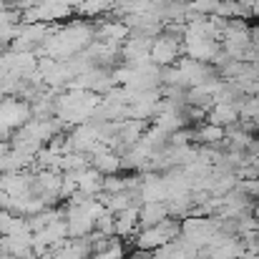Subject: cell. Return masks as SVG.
<instances>
[{
  "label": "cell",
  "mask_w": 259,
  "mask_h": 259,
  "mask_svg": "<svg viewBox=\"0 0 259 259\" xmlns=\"http://www.w3.org/2000/svg\"><path fill=\"white\" fill-rule=\"evenodd\" d=\"M166 214V209H161V204H151L149 209H144V222H146V227H154V222H159L161 217Z\"/></svg>",
  "instance_id": "cell-2"
},
{
  "label": "cell",
  "mask_w": 259,
  "mask_h": 259,
  "mask_svg": "<svg viewBox=\"0 0 259 259\" xmlns=\"http://www.w3.org/2000/svg\"><path fill=\"white\" fill-rule=\"evenodd\" d=\"M93 164H96V169H98V171H108V174H111V171H116V166H118V159H113V156H106V154H98Z\"/></svg>",
  "instance_id": "cell-3"
},
{
  "label": "cell",
  "mask_w": 259,
  "mask_h": 259,
  "mask_svg": "<svg viewBox=\"0 0 259 259\" xmlns=\"http://www.w3.org/2000/svg\"><path fill=\"white\" fill-rule=\"evenodd\" d=\"M136 209H128V214L123 211L121 217H118V222H116V232L118 234H128V232H134V227H136Z\"/></svg>",
  "instance_id": "cell-1"
}]
</instances>
